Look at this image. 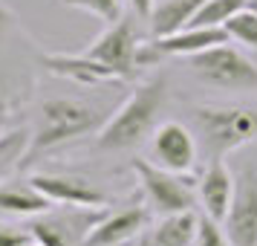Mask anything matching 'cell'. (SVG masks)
<instances>
[{
  "label": "cell",
  "instance_id": "7c38bea8",
  "mask_svg": "<svg viewBox=\"0 0 257 246\" xmlns=\"http://www.w3.org/2000/svg\"><path fill=\"white\" fill-rule=\"evenodd\" d=\"M29 180H32L52 203H64V206H90V209H98V206H107V203H110V197H107L101 188H95L90 180L75 177V174H32Z\"/></svg>",
  "mask_w": 257,
  "mask_h": 246
},
{
  "label": "cell",
  "instance_id": "52a82bcc",
  "mask_svg": "<svg viewBox=\"0 0 257 246\" xmlns=\"http://www.w3.org/2000/svg\"><path fill=\"white\" fill-rule=\"evenodd\" d=\"M234 246H257V159H245L234 174V197L225 217Z\"/></svg>",
  "mask_w": 257,
  "mask_h": 246
},
{
  "label": "cell",
  "instance_id": "4316f807",
  "mask_svg": "<svg viewBox=\"0 0 257 246\" xmlns=\"http://www.w3.org/2000/svg\"><path fill=\"white\" fill-rule=\"evenodd\" d=\"M245 6H248L251 12H257V0H245Z\"/></svg>",
  "mask_w": 257,
  "mask_h": 246
},
{
  "label": "cell",
  "instance_id": "2e32d148",
  "mask_svg": "<svg viewBox=\"0 0 257 246\" xmlns=\"http://www.w3.org/2000/svg\"><path fill=\"white\" fill-rule=\"evenodd\" d=\"M202 3L205 0H156L151 18H148L151 38H168L188 29V24L194 21V15Z\"/></svg>",
  "mask_w": 257,
  "mask_h": 246
},
{
  "label": "cell",
  "instance_id": "5bb4252c",
  "mask_svg": "<svg viewBox=\"0 0 257 246\" xmlns=\"http://www.w3.org/2000/svg\"><path fill=\"white\" fill-rule=\"evenodd\" d=\"M197 194H199V203H202V214L225 223L234 197V174L225 168L222 159H211L205 174L199 177Z\"/></svg>",
  "mask_w": 257,
  "mask_h": 246
},
{
  "label": "cell",
  "instance_id": "5b68a950",
  "mask_svg": "<svg viewBox=\"0 0 257 246\" xmlns=\"http://www.w3.org/2000/svg\"><path fill=\"white\" fill-rule=\"evenodd\" d=\"M133 174L139 177L142 191L159 214H176V211H191L197 203V186L188 174H176L168 168H159L151 159H133L130 162Z\"/></svg>",
  "mask_w": 257,
  "mask_h": 246
},
{
  "label": "cell",
  "instance_id": "484cf974",
  "mask_svg": "<svg viewBox=\"0 0 257 246\" xmlns=\"http://www.w3.org/2000/svg\"><path fill=\"white\" fill-rule=\"evenodd\" d=\"M12 21V12L6 9V6H0V35H3V29H6V24Z\"/></svg>",
  "mask_w": 257,
  "mask_h": 246
},
{
  "label": "cell",
  "instance_id": "ffe728a7",
  "mask_svg": "<svg viewBox=\"0 0 257 246\" xmlns=\"http://www.w3.org/2000/svg\"><path fill=\"white\" fill-rule=\"evenodd\" d=\"M61 3L72 6V9H81V12H90L107 24L121 21V0H61Z\"/></svg>",
  "mask_w": 257,
  "mask_h": 246
},
{
  "label": "cell",
  "instance_id": "8fae6325",
  "mask_svg": "<svg viewBox=\"0 0 257 246\" xmlns=\"http://www.w3.org/2000/svg\"><path fill=\"white\" fill-rule=\"evenodd\" d=\"M151 220V211L133 203L118 211H104V217L95 223L90 234L84 237V246H121L136 240Z\"/></svg>",
  "mask_w": 257,
  "mask_h": 246
},
{
  "label": "cell",
  "instance_id": "4fadbf2b",
  "mask_svg": "<svg viewBox=\"0 0 257 246\" xmlns=\"http://www.w3.org/2000/svg\"><path fill=\"white\" fill-rule=\"evenodd\" d=\"M41 67L52 75H58V78H70L75 84H104V81H118V75L107 64L101 61L90 58L87 52L81 55H64V52H47V55H41Z\"/></svg>",
  "mask_w": 257,
  "mask_h": 246
},
{
  "label": "cell",
  "instance_id": "603a6c76",
  "mask_svg": "<svg viewBox=\"0 0 257 246\" xmlns=\"http://www.w3.org/2000/svg\"><path fill=\"white\" fill-rule=\"evenodd\" d=\"M26 136H29L26 130H24V133H18V130H15V133H3V136H0V159H9L12 153L24 151Z\"/></svg>",
  "mask_w": 257,
  "mask_h": 246
},
{
  "label": "cell",
  "instance_id": "e0dca14e",
  "mask_svg": "<svg viewBox=\"0 0 257 246\" xmlns=\"http://www.w3.org/2000/svg\"><path fill=\"white\" fill-rule=\"evenodd\" d=\"M199 217L194 211H176V214H162V220L151 229L156 246H194L197 240Z\"/></svg>",
  "mask_w": 257,
  "mask_h": 246
},
{
  "label": "cell",
  "instance_id": "9c48e42d",
  "mask_svg": "<svg viewBox=\"0 0 257 246\" xmlns=\"http://www.w3.org/2000/svg\"><path fill=\"white\" fill-rule=\"evenodd\" d=\"M217 44H228V32L222 26H188L176 35L168 38H151L148 44H142L139 49V67H148V64H156L162 58H171V55H197L202 49H211Z\"/></svg>",
  "mask_w": 257,
  "mask_h": 246
},
{
  "label": "cell",
  "instance_id": "cb8c5ba5",
  "mask_svg": "<svg viewBox=\"0 0 257 246\" xmlns=\"http://www.w3.org/2000/svg\"><path fill=\"white\" fill-rule=\"evenodd\" d=\"M130 3H133V12L139 15L142 21H148V18H151V12H153V3H156V0H130Z\"/></svg>",
  "mask_w": 257,
  "mask_h": 246
},
{
  "label": "cell",
  "instance_id": "d4e9b609",
  "mask_svg": "<svg viewBox=\"0 0 257 246\" xmlns=\"http://www.w3.org/2000/svg\"><path fill=\"white\" fill-rule=\"evenodd\" d=\"M133 246H156V243H153V234L151 232H142L139 237L133 240Z\"/></svg>",
  "mask_w": 257,
  "mask_h": 246
},
{
  "label": "cell",
  "instance_id": "277c9868",
  "mask_svg": "<svg viewBox=\"0 0 257 246\" xmlns=\"http://www.w3.org/2000/svg\"><path fill=\"white\" fill-rule=\"evenodd\" d=\"M188 67L197 75V81L220 90H257V64L245 58L231 44H217L202 49L197 55H188Z\"/></svg>",
  "mask_w": 257,
  "mask_h": 246
},
{
  "label": "cell",
  "instance_id": "83f0119b",
  "mask_svg": "<svg viewBox=\"0 0 257 246\" xmlns=\"http://www.w3.org/2000/svg\"><path fill=\"white\" fill-rule=\"evenodd\" d=\"M0 136H3V113H0Z\"/></svg>",
  "mask_w": 257,
  "mask_h": 246
},
{
  "label": "cell",
  "instance_id": "8992f818",
  "mask_svg": "<svg viewBox=\"0 0 257 246\" xmlns=\"http://www.w3.org/2000/svg\"><path fill=\"white\" fill-rule=\"evenodd\" d=\"M139 32L130 18H121L116 24H107V29L87 47V55L107 64L118 75V81H130L139 70Z\"/></svg>",
  "mask_w": 257,
  "mask_h": 246
},
{
  "label": "cell",
  "instance_id": "3957f363",
  "mask_svg": "<svg viewBox=\"0 0 257 246\" xmlns=\"http://www.w3.org/2000/svg\"><path fill=\"white\" fill-rule=\"evenodd\" d=\"M194 128L199 145L211 159L243 148L257 139V110L228 105H199L194 107Z\"/></svg>",
  "mask_w": 257,
  "mask_h": 246
},
{
  "label": "cell",
  "instance_id": "44dd1931",
  "mask_svg": "<svg viewBox=\"0 0 257 246\" xmlns=\"http://www.w3.org/2000/svg\"><path fill=\"white\" fill-rule=\"evenodd\" d=\"M194 246H234L228 232H225V226L220 220H214L208 214H202L199 217V226H197V240Z\"/></svg>",
  "mask_w": 257,
  "mask_h": 246
},
{
  "label": "cell",
  "instance_id": "f1b7e54d",
  "mask_svg": "<svg viewBox=\"0 0 257 246\" xmlns=\"http://www.w3.org/2000/svg\"><path fill=\"white\" fill-rule=\"evenodd\" d=\"M26 246H41V243H35V240H29V243H26Z\"/></svg>",
  "mask_w": 257,
  "mask_h": 246
},
{
  "label": "cell",
  "instance_id": "7402d4cb",
  "mask_svg": "<svg viewBox=\"0 0 257 246\" xmlns=\"http://www.w3.org/2000/svg\"><path fill=\"white\" fill-rule=\"evenodd\" d=\"M29 240H32L29 229H18V226L0 223V246H26Z\"/></svg>",
  "mask_w": 257,
  "mask_h": 246
},
{
  "label": "cell",
  "instance_id": "d6986e66",
  "mask_svg": "<svg viewBox=\"0 0 257 246\" xmlns=\"http://www.w3.org/2000/svg\"><path fill=\"white\" fill-rule=\"evenodd\" d=\"M222 29H225L228 38H234L237 44H243V47H248V49H257V12H251L248 6L240 9L237 15H231Z\"/></svg>",
  "mask_w": 257,
  "mask_h": 246
},
{
  "label": "cell",
  "instance_id": "9a60e30c",
  "mask_svg": "<svg viewBox=\"0 0 257 246\" xmlns=\"http://www.w3.org/2000/svg\"><path fill=\"white\" fill-rule=\"evenodd\" d=\"M52 209V200L32 180H9L0 183V211L18 217H38Z\"/></svg>",
  "mask_w": 257,
  "mask_h": 246
},
{
  "label": "cell",
  "instance_id": "ac0fdd59",
  "mask_svg": "<svg viewBox=\"0 0 257 246\" xmlns=\"http://www.w3.org/2000/svg\"><path fill=\"white\" fill-rule=\"evenodd\" d=\"M245 9V0H205L188 26H225V21Z\"/></svg>",
  "mask_w": 257,
  "mask_h": 246
},
{
  "label": "cell",
  "instance_id": "7a4b0ae2",
  "mask_svg": "<svg viewBox=\"0 0 257 246\" xmlns=\"http://www.w3.org/2000/svg\"><path fill=\"white\" fill-rule=\"evenodd\" d=\"M107 119L98 113V107L81 99H49L38 110V125L29 136L26 156H35L41 151H52L58 145L72 139H81L87 133H98Z\"/></svg>",
  "mask_w": 257,
  "mask_h": 246
},
{
  "label": "cell",
  "instance_id": "6da1fadb",
  "mask_svg": "<svg viewBox=\"0 0 257 246\" xmlns=\"http://www.w3.org/2000/svg\"><path fill=\"white\" fill-rule=\"evenodd\" d=\"M165 96H168L165 78L139 84L124 99V105L101 125V130L95 133V145L101 151H130V148H136L151 130H156L153 125L159 119V110L165 107Z\"/></svg>",
  "mask_w": 257,
  "mask_h": 246
},
{
  "label": "cell",
  "instance_id": "30bf717a",
  "mask_svg": "<svg viewBox=\"0 0 257 246\" xmlns=\"http://www.w3.org/2000/svg\"><path fill=\"white\" fill-rule=\"evenodd\" d=\"M151 162L176 174H188L197 162L194 133L182 122H162L151 136Z\"/></svg>",
  "mask_w": 257,
  "mask_h": 246
},
{
  "label": "cell",
  "instance_id": "ba28073f",
  "mask_svg": "<svg viewBox=\"0 0 257 246\" xmlns=\"http://www.w3.org/2000/svg\"><path fill=\"white\" fill-rule=\"evenodd\" d=\"M101 217H104V211H95L90 206H75V211H70V214H47L44 211L29 223V234L41 246H84V237Z\"/></svg>",
  "mask_w": 257,
  "mask_h": 246
}]
</instances>
